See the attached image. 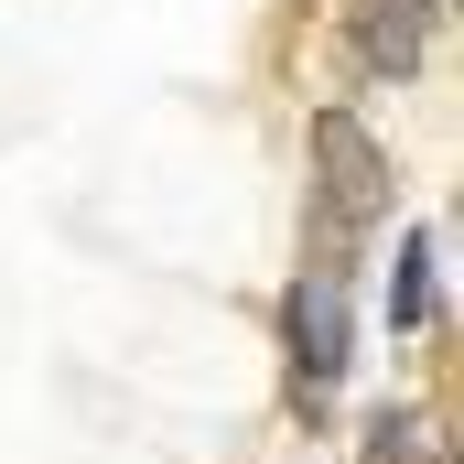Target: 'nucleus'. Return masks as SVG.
<instances>
[{"instance_id":"nucleus-1","label":"nucleus","mask_w":464,"mask_h":464,"mask_svg":"<svg viewBox=\"0 0 464 464\" xmlns=\"http://www.w3.org/2000/svg\"><path fill=\"white\" fill-rule=\"evenodd\" d=\"M314 195H324V248L314 259L356 270V237H378V217H389V151L367 140V119H346V109L314 119Z\"/></svg>"},{"instance_id":"nucleus-2","label":"nucleus","mask_w":464,"mask_h":464,"mask_svg":"<svg viewBox=\"0 0 464 464\" xmlns=\"http://www.w3.org/2000/svg\"><path fill=\"white\" fill-rule=\"evenodd\" d=\"M281 356H292V389L303 400H335L356 367V270L346 259H314L292 292H281Z\"/></svg>"},{"instance_id":"nucleus-3","label":"nucleus","mask_w":464,"mask_h":464,"mask_svg":"<svg viewBox=\"0 0 464 464\" xmlns=\"http://www.w3.org/2000/svg\"><path fill=\"white\" fill-rule=\"evenodd\" d=\"M432 11L443 0H356V22H346V54H356V76H411L421 65V44H432Z\"/></svg>"},{"instance_id":"nucleus-4","label":"nucleus","mask_w":464,"mask_h":464,"mask_svg":"<svg viewBox=\"0 0 464 464\" xmlns=\"http://www.w3.org/2000/svg\"><path fill=\"white\" fill-rule=\"evenodd\" d=\"M378 314H389V335H421V324L443 314V227H411V237H400Z\"/></svg>"},{"instance_id":"nucleus-5","label":"nucleus","mask_w":464,"mask_h":464,"mask_svg":"<svg viewBox=\"0 0 464 464\" xmlns=\"http://www.w3.org/2000/svg\"><path fill=\"white\" fill-rule=\"evenodd\" d=\"M421 411H367V464H421Z\"/></svg>"}]
</instances>
